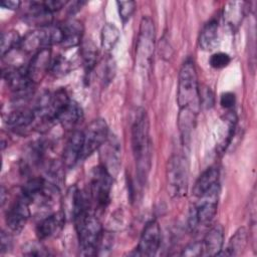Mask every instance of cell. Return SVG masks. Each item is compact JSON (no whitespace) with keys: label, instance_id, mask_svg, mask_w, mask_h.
I'll return each mask as SVG.
<instances>
[{"label":"cell","instance_id":"d590c367","mask_svg":"<svg viewBox=\"0 0 257 257\" xmlns=\"http://www.w3.org/2000/svg\"><path fill=\"white\" fill-rule=\"evenodd\" d=\"M43 4L45 5V7L51 13H53L55 11L60 10L63 6H65L66 1H63V0H46V1H43Z\"/></svg>","mask_w":257,"mask_h":257},{"label":"cell","instance_id":"d4e9b609","mask_svg":"<svg viewBox=\"0 0 257 257\" xmlns=\"http://www.w3.org/2000/svg\"><path fill=\"white\" fill-rule=\"evenodd\" d=\"M81 57L86 73H89L95 66L97 57V48L94 43L87 39L81 42Z\"/></svg>","mask_w":257,"mask_h":257},{"label":"cell","instance_id":"4316f807","mask_svg":"<svg viewBox=\"0 0 257 257\" xmlns=\"http://www.w3.org/2000/svg\"><path fill=\"white\" fill-rule=\"evenodd\" d=\"M20 37L16 31H7L1 35V55L10 53L12 50L19 47Z\"/></svg>","mask_w":257,"mask_h":257},{"label":"cell","instance_id":"83f0119b","mask_svg":"<svg viewBox=\"0 0 257 257\" xmlns=\"http://www.w3.org/2000/svg\"><path fill=\"white\" fill-rule=\"evenodd\" d=\"M71 69L70 62L61 55L56 56L50 64V70L55 76H62Z\"/></svg>","mask_w":257,"mask_h":257},{"label":"cell","instance_id":"2e32d148","mask_svg":"<svg viewBox=\"0 0 257 257\" xmlns=\"http://www.w3.org/2000/svg\"><path fill=\"white\" fill-rule=\"evenodd\" d=\"M224 243V228L221 224H216L212 227L202 241L203 255L215 256L222 251Z\"/></svg>","mask_w":257,"mask_h":257},{"label":"cell","instance_id":"8fae6325","mask_svg":"<svg viewBox=\"0 0 257 257\" xmlns=\"http://www.w3.org/2000/svg\"><path fill=\"white\" fill-rule=\"evenodd\" d=\"M30 202L22 194L11 206L6 215V224L10 231L20 233L30 216Z\"/></svg>","mask_w":257,"mask_h":257},{"label":"cell","instance_id":"603a6c76","mask_svg":"<svg viewBox=\"0 0 257 257\" xmlns=\"http://www.w3.org/2000/svg\"><path fill=\"white\" fill-rule=\"evenodd\" d=\"M218 22L215 19L205 24L199 38L200 47L202 49L209 51L216 47L218 42Z\"/></svg>","mask_w":257,"mask_h":257},{"label":"cell","instance_id":"5bb4252c","mask_svg":"<svg viewBox=\"0 0 257 257\" xmlns=\"http://www.w3.org/2000/svg\"><path fill=\"white\" fill-rule=\"evenodd\" d=\"M50 56L51 52L49 48H43L32 56L29 64L27 65V72L33 83L38 82L50 68Z\"/></svg>","mask_w":257,"mask_h":257},{"label":"cell","instance_id":"e575fe53","mask_svg":"<svg viewBox=\"0 0 257 257\" xmlns=\"http://www.w3.org/2000/svg\"><path fill=\"white\" fill-rule=\"evenodd\" d=\"M220 103L224 108H232L235 104V94L232 92H225L221 95Z\"/></svg>","mask_w":257,"mask_h":257},{"label":"cell","instance_id":"5b68a950","mask_svg":"<svg viewBox=\"0 0 257 257\" xmlns=\"http://www.w3.org/2000/svg\"><path fill=\"white\" fill-rule=\"evenodd\" d=\"M112 177L102 167L98 166L91 172L90 197L98 209H104L109 203Z\"/></svg>","mask_w":257,"mask_h":257},{"label":"cell","instance_id":"4dcf8cb0","mask_svg":"<svg viewBox=\"0 0 257 257\" xmlns=\"http://www.w3.org/2000/svg\"><path fill=\"white\" fill-rule=\"evenodd\" d=\"M231 61V57L229 56V54L225 53V52H217L214 53L211 57H210V65L214 68L220 69V68H224L226 67Z\"/></svg>","mask_w":257,"mask_h":257},{"label":"cell","instance_id":"f35d334b","mask_svg":"<svg viewBox=\"0 0 257 257\" xmlns=\"http://www.w3.org/2000/svg\"><path fill=\"white\" fill-rule=\"evenodd\" d=\"M85 2H79V1H75V2H72V4H71V7L69 8V11H70V13H75L76 11H78L80 8H81V6L84 4Z\"/></svg>","mask_w":257,"mask_h":257},{"label":"cell","instance_id":"cb8c5ba5","mask_svg":"<svg viewBox=\"0 0 257 257\" xmlns=\"http://www.w3.org/2000/svg\"><path fill=\"white\" fill-rule=\"evenodd\" d=\"M244 3L230 2L224 8V20L232 28L237 27L242 21L244 15Z\"/></svg>","mask_w":257,"mask_h":257},{"label":"cell","instance_id":"6da1fadb","mask_svg":"<svg viewBox=\"0 0 257 257\" xmlns=\"http://www.w3.org/2000/svg\"><path fill=\"white\" fill-rule=\"evenodd\" d=\"M132 147L138 168V176L144 182L151 168V140L149 119L144 109L136 113L132 124Z\"/></svg>","mask_w":257,"mask_h":257},{"label":"cell","instance_id":"ffe728a7","mask_svg":"<svg viewBox=\"0 0 257 257\" xmlns=\"http://www.w3.org/2000/svg\"><path fill=\"white\" fill-rule=\"evenodd\" d=\"M218 183H219V171L215 167H210L206 171H204L201 174V176L197 179L193 188V194L194 196L200 198L208 190H210L213 186H215Z\"/></svg>","mask_w":257,"mask_h":257},{"label":"cell","instance_id":"7402d4cb","mask_svg":"<svg viewBox=\"0 0 257 257\" xmlns=\"http://www.w3.org/2000/svg\"><path fill=\"white\" fill-rule=\"evenodd\" d=\"M247 242H248V231L246 228L241 227L231 237L226 247V250L224 252H220L219 255L238 256L245 249Z\"/></svg>","mask_w":257,"mask_h":257},{"label":"cell","instance_id":"30bf717a","mask_svg":"<svg viewBox=\"0 0 257 257\" xmlns=\"http://www.w3.org/2000/svg\"><path fill=\"white\" fill-rule=\"evenodd\" d=\"M3 77L9 88L19 96L27 95L34 84L27 72V67L23 66L13 67L3 71Z\"/></svg>","mask_w":257,"mask_h":257},{"label":"cell","instance_id":"44dd1931","mask_svg":"<svg viewBox=\"0 0 257 257\" xmlns=\"http://www.w3.org/2000/svg\"><path fill=\"white\" fill-rule=\"evenodd\" d=\"M35 118L36 114L34 110L19 108L7 115L6 124L12 130H22L29 126Z\"/></svg>","mask_w":257,"mask_h":257},{"label":"cell","instance_id":"d6a6232c","mask_svg":"<svg viewBox=\"0 0 257 257\" xmlns=\"http://www.w3.org/2000/svg\"><path fill=\"white\" fill-rule=\"evenodd\" d=\"M203 255V246L202 241L194 242L189 244L186 248H184L182 252V256H200Z\"/></svg>","mask_w":257,"mask_h":257},{"label":"cell","instance_id":"f1b7e54d","mask_svg":"<svg viewBox=\"0 0 257 257\" xmlns=\"http://www.w3.org/2000/svg\"><path fill=\"white\" fill-rule=\"evenodd\" d=\"M118 13L121 21L125 23L134 14L136 10V2L134 1H117L116 2Z\"/></svg>","mask_w":257,"mask_h":257},{"label":"cell","instance_id":"f546056e","mask_svg":"<svg viewBox=\"0 0 257 257\" xmlns=\"http://www.w3.org/2000/svg\"><path fill=\"white\" fill-rule=\"evenodd\" d=\"M23 254L27 256H47L49 252L37 242H29L23 247Z\"/></svg>","mask_w":257,"mask_h":257},{"label":"cell","instance_id":"ac0fdd59","mask_svg":"<svg viewBox=\"0 0 257 257\" xmlns=\"http://www.w3.org/2000/svg\"><path fill=\"white\" fill-rule=\"evenodd\" d=\"M83 117L82 108L74 100H69L59 112L57 119L64 128L70 130L78 124Z\"/></svg>","mask_w":257,"mask_h":257},{"label":"cell","instance_id":"ba28073f","mask_svg":"<svg viewBox=\"0 0 257 257\" xmlns=\"http://www.w3.org/2000/svg\"><path fill=\"white\" fill-rule=\"evenodd\" d=\"M220 193L219 183L213 186L210 190H208L203 196L200 197V201L192 210L195 214L198 225H206L210 223L216 213L218 208V199Z\"/></svg>","mask_w":257,"mask_h":257},{"label":"cell","instance_id":"74e56055","mask_svg":"<svg viewBox=\"0 0 257 257\" xmlns=\"http://www.w3.org/2000/svg\"><path fill=\"white\" fill-rule=\"evenodd\" d=\"M21 2L20 1H14V0H5V1H1L0 5L3 8L6 9H10V10H15L17 8H19Z\"/></svg>","mask_w":257,"mask_h":257},{"label":"cell","instance_id":"1f68e13d","mask_svg":"<svg viewBox=\"0 0 257 257\" xmlns=\"http://www.w3.org/2000/svg\"><path fill=\"white\" fill-rule=\"evenodd\" d=\"M113 244V236L110 232H102L98 247H97V254H105L108 252Z\"/></svg>","mask_w":257,"mask_h":257},{"label":"cell","instance_id":"7a4b0ae2","mask_svg":"<svg viewBox=\"0 0 257 257\" xmlns=\"http://www.w3.org/2000/svg\"><path fill=\"white\" fill-rule=\"evenodd\" d=\"M177 102L180 110H189L196 114L201 106L196 68L191 59L186 60L180 69Z\"/></svg>","mask_w":257,"mask_h":257},{"label":"cell","instance_id":"9c48e42d","mask_svg":"<svg viewBox=\"0 0 257 257\" xmlns=\"http://www.w3.org/2000/svg\"><path fill=\"white\" fill-rule=\"evenodd\" d=\"M161 244V229L159 223L155 220L150 221L144 228L136 255L153 256L157 253Z\"/></svg>","mask_w":257,"mask_h":257},{"label":"cell","instance_id":"484cf974","mask_svg":"<svg viewBox=\"0 0 257 257\" xmlns=\"http://www.w3.org/2000/svg\"><path fill=\"white\" fill-rule=\"evenodd\" d=\"M118 28L111 23H107L101 30V46L105 50L112 49L119 39Z\"/></svg>","mask_w":257,"mask_h":257},{"label":"cell","instance_id":"277c9868","mask_svg":"<svg viewBox=\"0 0 257 257\" xmlns=\"http://www.w3.org/2000/svg\"><path fill=\"white\" fill-rule=\"evenodd\" d=\"M168 192L173 198H179L186 194L188 187V163L181 155L172 156L166 171Z\"/></svg>","mask_w":257,"mask_h":257},{"label":"cell","instance_id":"9a60e30c","mask_svg":"<svg viewBox=\"0 0 257 257\" xmlns=\"http://www.w3.org/2000/svg\"><path fill=\"white\" fill-rule=\"evenodd\" d=\"M52 19V13L45 7L43 1H32L23 17L29 25L40 26V28L51 25Z\"/></svg>","mask_w":257,"mask_h":257},{"label":"cell","instance_id":"4fadbf2b","mask_svg":"<svg viewBox=\"0 0 257 257\" xmlns=\"http://www.w3.org/2000/svg\"><path fill=\"white\" fill-rule=\"evenodd\" d=\"M83 149V132L75 131L69 137L63 151V165L67 169L73 168L81 160Z\"/></svg>","mask_w":257,"mask_h":257},{"label":"cell","instance_id":"8d00e7d4","mask_svg":"<svg viewBox=\"0 0 257 257\" xmlns=\"http://www.w3.org/2000/svg\"><path fill=\"white\" fill-rule=\"evenodd\" d=\"M0 249H1V253H5L7 252L9 249H11V245H12V239L11 236L9 234H7L6 232L2 231L1 233V238H0Z\"/></svg>","mask_w":257,"mask_h":257},{"label":"cell","instance_id":"d6986e66","mask_svg":"<svg viewBox=\"0 0 257 257\" xmlns=\"http://www.w3.org/2000/svg\"><path fill=\"white\" fill-rule=\"evenodd\" d=\"M62 29V42L61 45L64 48H70L77 46L81 42L83 26L78 20H69L61 25Z\"/></svg>","mask_w":257,"mask_h":257},{"label":"cell","instance_id":"52a82bcc","mask_svg":"<svg viewBox=\"0 0 257 257\" xmlns=\"http://www.w3.org/2000/svg\"><path fill=\"white\" fill-rule=\"evenodd\" d=\"M99 150V158L101 165L112 178H114L120 168L121 153L120 144L117 138L111 134L108 135L105 142L101 145Z\"/></svg>","mask_w":257,"mask_h":257},{"label":"cell","instance_id":"8992f818","mask_svg":"<svg viewBox=\"0 0 257 257\" xmlns=\"http://www.w3.org/2000/svg\"><path fill=\"white\" fill-rule=\"evenodd\" d=\"M109 135L108 126L104 119L92 120L83 132V149L81 160L89 157L105 142Z\"/></svg>","mask_w":257,"mask_h":257},{"label":"cell","instance_id":"836d02e7","mask_svg":"<svg viewBox=\"0 0 257 257\" xmlns=\"http://www.w3.org/2000/svg\"><path fill=\"white\" fill-rule=\"evenodd\" d=\"M115 71V65L111 58H108L105 62V65L103 67V81L109 82L114 75Z\"/></svg>","mask_w":257,"mask_h":257},{"label":"cell","instance_id":"3957f363","mask_svg":"<svg viewBox=\"0 0 257 257\" xmlns=\"http://www.w3.org/2000/svg\"><path fill=\"white\" fill-rule=\"evenodd\" d=\"M73 222L78 235L80 255H96L98 243L103 232L98 219L88 211L79 215Z\"/></svg>","mask_w":257,"mask_h":257},{"label":"cell","instance_id":"7c38bea8","mask_svg":"<svg viewBox=\"0 0 257 257\" xmlns=\"http://www.w3.org/2000/svg\"><path fill=\"white\" fill-rule=\"evenodd\" d=\"M154 38L155 28L151 18L144 17L141 22L140 37L138 41V56L145 59V61L151 60V55L154 50Z\"/></svg>","mask_w":257,"mask_h":257},{"label":"cell","instance_id":"e0dca14e","mask_svg":"<svg viewBox=\"0 0 257 257\" xmlns=\"http://www.w3.org/2000/svg\"><path fill=\"white\" fill-rule=\"evenodd\" d=\"M64 213H55L42 219L36 228V233L39 239L49 238L60 231L64 225Z\"/></svg>","mask_w":257,"mask_h":257}]
</instances>
